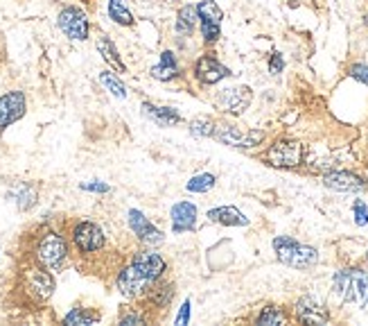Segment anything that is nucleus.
I'll return each mask as SVG.
<instances>
[{
	"mask_svg": "<svg viewBox=\"0 0 368 326\" xmlns=\"http://www.w3.org/2000/svg\"><path fill=\"white\" fill-rule=\"evenodd\" d=\"M81 188H84V190H93V193H109L107 183H100V181H95V183H81Z\"/></svg>",
	"mask_w": 368,
	"mask_h": 326,
	"instance_id": "nucleus-36",
	"label": "nucleus"
},
{
	"mask_svg": "<svg viewBox=\"0 0 368 326\" xmlns=\"http://www.w3.org/2000/svg\"><path fill=\"white\" fill-rule=\"evenodd\" d=\"M253 93L249 86H233V89H224L222 93L217 96V105L229 111L233 116H240L244 109L251 105Z\"/></svg>",
	"mask_w": 368,
	"mask_h": 326,
	"instance_id": "nucleus-11",
	"label": "nucleus"
},
{
	"mask_svg": "<svg viewBox=\"0 0 368 326\" xmlns=\"http://www.w3.org/2000/svg\"><path fill=\"white\" fill-rule=\"evenodd\" d=\"M353 211H355V222L360 224V227L368 224V207H366V204H364L362 200H357V202H355Z\"/></svg>",
	"mask_w": 368,
	"mask_h": 326,
	"instance_id": "nucleus-31",
	"label": "nucleus"
},
{
	"mask_svg": "<svg viewBox=\"0 0 368 326\" xmlns=\"http://www.w3.org/2000/svg\"><path fill=\"white\" fill-rule=\"evenodd\" d=\"M212 138H217L219 143H224V145H231V148H255L260 145V143L264 141V131L260 129H240L235 125H219L214 127L212 131Z\"/></svg>",
	"mask_w": 368,
	"mask_h": 326,
	"instance_id": "nucleus-8",
	"label": "nucleus"
},
{
	"mask_svg": "<svg viewBox=\"0 0 368 326\" xmlns=\"http://www.w3.org/2000/svg\"><path fill=\"white\" fill-rule=\"evenodd\" d=\"M282 68H285L282 55H280V53H273V55H271V59H269V70H271V75H278V73H282Z\"/></svg>",
	"mask_w": 368,
	"mask_h": 326,
	"instance_id": "nucleus-33",
	"label": "nucleus"
},
{
	"mask_svg": "<svg viewBox=\"0 0 368 326\" xmlns=\"http://www.w3.org/2000/svg\"><path fill=\"white\" fill-rule=\"evenodd\" d=\"M20 283L23 290L32 297L34 301H48L55 292V277L48 268H43L41 263H29L20 270Z\"/></svg>",
	"mask_w": 368,
	"mask_h": 326,
	"instance_id": "nucleus-4",
	"label": "nucleus"
},
{
	"mask_svg": "<svg viewBox=\"0 0 368 326\" xmlns=\"http://www.w3.org/2000/svg\"><path fill=\"white\" fill-rule=\"evenodd\" d=\"M25 116V96L20 91H12L0 98V129L9 127L12 122Z\"/></svg>",
	"mask_w": 368,
	"mask_h": 326,
	"instance_id": "nucleus-12",
	"label": "nucleus"
},
{
	"mask_svg": "<svg viewBox=\"0 0 368 326\" xmlns=\"http://www.w3.org/2000/svg\"><path fill=\"white\" fill-rule=\"evenodd\" d=\"M70 236H73V244H75V249L81 254V256L97 254V252L104 249V244H107L104 231H102V227H97V224L90 222V220L77 222Z\"/></svg>",
	"mask_w": 368,
	"mask_h": 326,
	"instance_id": "nucleus-5",
	"label": "nucleus"
},
{
	"mask_svg": "<svg viewBox=\"0 0 368 326\" xmlns=\"http://www.w3.org/2000/svg\"><path fill=\"white\" fill-rule=\"evenodd\" d=\"M285 320V313L280 308H275V306H267V308H262V313L258 315V322L260 326H269V324H282Z\"/></svg>",
	"mask_w": 368,
	"mask_h": 326,
	"instance_id": "nucleus-29",
	"label": "nucleus"
},
{
	"mask_svg": "<svg viewBox=\"0 0 368 326\" xmlns=\"http://www.w3.org/2000/svg\"><path fill=\"white\" fill-rule=\"evenodd\" d=\"M100 82H102V84H104L116 98H127V86L122 84V82H120L114 73H109V70H104V73H100Z\"/></svg>",
	"mask_w": 368,
	"mask_h": 326,
	"instance_id": "nucleus-28",
	"label": "nucleus"
},
{
	"mask_svg": "<svg viewBox=\"0 0 368 326\" xmlns=\"http://www.w3.org/2000/svg\"><path fill=\"white\" fill-rule=\"evenodd\" d=\"M208 220L224 224V227H247L249 218L244 216L242 211H238L235 207H219V209H212L208 211Z\"/></svg>",
	"mask_w": 368,
	"mask_h": 326,
	"instance_id": "nucleus-20",
	"label": "nucleus"
},
{
	"mask_svg": "<svg viewBox=\"0 0 368 326\" xmlns=\"http://www.w3.org/2000/svg\"><path fill=\"white\" fill-rule=\"evenodd\" d=\"M334 294L343 304H362L368 306V272L364 270H339L332 283Z\"/></svg>",
	"mask_w": 368,
	"mask_h": 326,
	"instance_id": "nucleus-2",
	"label": "nucleus"
},
{
	"mask_svg": "<svg viewBox=\"0 0 368 326\" xmlns=\"http://www.w3.org/2000/svg\"><path fill=\"white\" fill-rule=\"evenodd\" d=\"M142 114L149 120H154L158 127H175L181 122L179 111H175L172 107H154V105H149V102L142 105Z\"/></svg>",
	"mask_w": 368,
	"mask_h": 326,
	"instance_id": "nucleus-19",
	"label": "nucleus"
},
{
	"mask_svg": "<svg viewBox=\"0 0 368 326\" xmlns=\"http://www.w3.org/2000/svg\"><path fill=\"white\" fill-rule=\"evenodd\" d=\"M273 249L278 254V261L289 265L296 270H308L312 265L319 263V252L310 244H301L299 240L287 238V236H278L273 238Z\"/></svg>",
	"mask_w": 368,
	"mask_h": 326,
	"instance_id": "nucleus-3",
	"label": "nucleus"
},
{
	"mask_svg": "<svg viewBox=\"0 0 368 326\" xmlns=\"http://www.w3.org/2000/svg\"><path fill=\"white\" fill-rule=\"evenodd\" d=\"M109 16L116 20V23L120 25H131L134 23V16H131V12L127 9V5L122 3V0H111L109 3Z\"/></svg>",
	"mask_w": 368,
	"mask_h": 326,
	"instance_id": "nucleus-24",
	"label": "nucleus"
},
{
	"mask_svg": "<svg viewBox=\"0 0 368 326\" xmlns=\"http://www.w3.org/2000/svg\"><path fill=\"white\" fill-rule=\"evenodd\" d=\"M97 320H100V315L97 313H90L86 308H73L64 318L66 324H95Z\"/></svg>",
	"mask_w": 368,
	"mask_h": 326,
	"instance_id": "nucleus-27",
	"label": "nucleus"
},
{
	"mask_svg": "<svg viewBox=\"0 0 368 326\" xmlns=\"http://www.w3.org/2000/svg\"><path fill=\"white\" fill-rule=\"evenodd\" d=\"M323 183L336 193H360L366 188V181L362 177H357L355 172H346V170H334V172H328V175H323Z\"/></svg>",
	"mask_w": 368,
	"mask_h": 326,
	"instance_id": "nucleus-15",
	"label": "nucleus"
},
{
	"mask_svg": "<svg viewBox=\"0 0 368 326\" xmlns=\"http://www.w3.org/2000/svg\"><path fill=\"white\" fill-rule=\"evenodd\" d=\"M197 16L201 23V34L206 44H214L219 39V25H222V9L217 7L214 0H201L197 5Z\"/></svg>",
	"mask_w": 368,
	"mask_h": 326,
	"instance_id": "nucleus-9",
	"label": "nucleus"
},
{
	"mask_svg": "<svg viewBox=\"0 0 368 326\" xmlns=\"http://www.w3.org/2000/svg\"><path fill=\"white\" fill-rule=\"evenodd\" d=\"M296 320L303 322V324H325L330 320V315L312 297H303V299H299V304H296Z\"/></svg>",
	"mask_w": 368,
	"mask_h": 326,
	"instance_id": "nucleus-17",
	"label": "nucleus"
},
{
	"mask_svg": "<svg viewBox=\"0 0 368 326\" xmlns=\"http://www.w3.org/2000/svg\"><path fill=\"white\" fill-rule=\"evenodd\" d=\"M151 283H154V281H151L134 261H131L127 268H122L120 274H118V279H116L118 292L122 294V297H127V299L142 297Z\"/></svg>",
	"mask_w": 368,
	"mask_h": 326,
	"instance_id": "nucleus-6",
	"label": "nucleus"
},
{
	"mask_svg": "<svg viewBox=\"0 0 368 326\" xmlns=\"http://www.w3.org/2000/svg\"><path fill=\"white\" fill-rule=\"evenodd\" d=\"M34 261L50 272H61L68 261V242L59 231H43L34 244Z\"/></svg>",
	"mask_w": 368,
	"mask_h": 326,
	"instance_id": "nucleus-1",
	"label": "nucleus"
},
{
	"mask_svg": "<svg viewBox=\"0 0 368 326\" xmlns=\"http://www.w3.org/2000/svg\"><path fill=\"white\" fill-rule=\"evenodd\" d=\"M190 131L194 136H212V131H214V122L206 116H201V118H194L190 122Z\"/></svg>",
	"mask_w": 368,
	"mask_h": 326,
	"instance_id": "nucleus-30",
	"label": "nucleus"
},
{
	"mask_svg": "<svg viewBox=\"0 0 368 326\" xmlns=\"http://www.w3.org/2000/svg\"><path fill=\"white\" fill-rule=\"evenodd\" d=\"M97 50L102 53V57H104V61H107L109 66H114L118 73H127V66L122 64V59H120L118 50L114 46V41H111L107 34H100L97 37Z\"/></svg>",
	"mask_w": 368,
	"mask_h": 326,
	"instance_id": "nucleus-22",
	"label": "nucleus"
},
{
	"mask_svg": "<svg viewBox=\"0 0 368 326\" xmlns=\"http://www.w3.org/2000/svg\"><path fill=\"white\" fill-rule=\"evenodd\" d=\"M214 181H217V179H214V175H210V172H203V175L192 177L186 188L190 193H208V190L214 188Z\"/></svg>",
	"mask_w": 368,
	"mask_h": 326,
	"instance_id": "nucleus-26",
	"label": "nucleus"
},
{
	"mask_svg": "<svg viewBox=\"0 0 368 326\" xmlns=\"http://www.w3.org/2000/svg\"><path fill=\"white\" fill-rule=\"evenodd\" d=\"M131 261H134L151 281H158V279L163 277V272L168 270L165 259H163L161 254H156V252H145V249H140V252L134 254V259H131Z\"/></svg>",
	"mask_w": 368,
	"mask_h": 326,
	"instance_id": "nucleus-16",
	"label": "nucleus"
},
{
	"mask_svg": "<svg viewBox=\"0 0 368 326\" xmlns=\"http://www.w3.org/2000/svg\"><path fill=\"white\" fill-rule=\"evenodd\" d=\"M129 227H131V231L136 233L138 240H140L142 244H161V242H163V231L156 229L154 224H151V222H149L145 216H142L140 211H136V209L129 211Z\"/></svg>",
	"mask_w": 368,
	"mask_h": 326,
	"instance_id": "nucleus-14",
	"label": "nucleus"
},
{
	"mask_svg": "<svg viewBox=\"0 0 368 326\" xmlns=\"http://www.w3.org/2000/svg\"><path fill=\"white\" fill-rule=\"evenodd\" d=\"M120 324H145V318L140 313H122Z\"/></svg>",
	"mask_w": 368,
	"mask_h": 326,
	"instance_id": "nucleus-34",
	"label": "nucleus"
},
{
	"mask_svg": "<svg viewBox=\"0 0 368 326\" xmlns=\"http://www.w3.org/2000/svg\"><path fill=\"white\" fill-rule=\"evenodd\" d=\"M289 3H292V5H296V3H299V0H289Z\"/></svg>",
	"mask_w": 368,
	"mask_h": 326,
	"instance_id": "nucleus-37",
	"label": "nucleus"
},
{
	"mask_svg": "<svg viewBox=\"0 0 368 326\" xmlns=\"http://www.w3.org/2000/svg\"><path fill=\"white\" fill-rule=\"evenodd\" d=\"M229 75H231V70L210 55H203L197 61V66H194V77H197L201 84H208V86L217 84V82H222Z\"/></svg>",
	"mask_w": 368,
	"mask_h": 326,
	"instance_id": "nucleus-13",
	"label": "nucleus"
},
{
	"mask_svg": "<svg viewBox=\"0 0 368 326\" xmlns=\"http://www.w3.org/2000/svg\"><path fill=\"white\" fill-rule=\"evenodd\" d=\"M14 197H16L18 209L27 211L36 204V188H32L29 183H23V186H18V190L14 193Z\"/></svg>",
	"mask_w": 368,
	"mask_h": 326,
	"instance_id": "nucleus-25",
	"label": "nucleus"
},
{
	"mask_svg": "<svg viewBox=\"0 0 368 326\" xmlns=\"http://www.w3.org/2000/svg\"><path fill=\"white\" fill-rule=\"evenodd\" d=\"M59 27L68 39L84 41L88 39V18L79 7H66L59 14Z\"/></svg>",
	"mask_w": 368,
	"mask_h": 326,
	"instance_id": "nucleus-10",
	"label": "nucleus"
},
{
	"mask_svg": "<svg viewBox=\"0 0 368 326\" xmlns=\"http://www.w3.org/2000/svg\"><path fill=\"white\" fill-rule=\"evenodd\" d=\"M197 7L186 5L179 9V18H177V32L179 34H192L194 25H197Z\"/></svg>",
	"mask_w": 368,
	"mask_h": 326,
	"instance_id": "nucleus-23",
	"label": "nucleus"
},
{
	"mask_svg": "<svg viewBox=\"0 0 368 326\" xmlns=\"http://www.w3.org/2000/svg\"><path fill=\"white\" fill-rule=\"evenodd\" d=\"M350 75H353L355 79H360L362 84L368 86V66H364V64H355V66L350 68Z\"/></svg>",
	"mask_w": 368,
	"mask_h": 326,
	"instance_id": "nucleus-32",
	"label": "nucleus"
},
{
	"mask_svg": "<svg viewBox=\"0 0 368 326\" xmlns=\"http://www.w3.org/2000/svg\"><path fill=\"white\" fill-rule=\"evenodd\" d=\"M188 322H190V299L183 301L181 313H179V318H177V324H188Z\"/></svg>",
	"mask_w": 368,
	"mask_h": 326,
	"instance_id": "nucleus-35",
	"label": "nucleus"
},
{
	"mask_svg": "<svg viewBox=\"0 0 368 326\" xmlns=\"http://www.w3.org/2000/svg\"><path fill=\"white\" fill-rule=\"evenodd\" d=\"M267 163L273 168H299L303 163V145L299 141H275L267 152Z\"/></svg>",
	"mask_w": 368,
	"mask_h": 326,
	"instance_id": "nucleus-7",
	"label": "nucleus"
},
{
	"mask_svg": "<svg viewBox=\"0 0 368 326\" xmlns=\"http://www.w3.org/2000/svg\"><path fill=\"white\" fill-rule=\"evenodd\" d=\"M179 75V64H177V57L172 50H165V53L161 55V61L151 68V77L154 79H161V82H168L172 77Z\"/></svg>",
	"mask_w": 368,
	"mask_h": 326,
	"instance_id": "nucleus-21",
	"label": "nucleus"
},
{
	"mask_svg": "<svg viewBox=\"0 0 368 326\" xmlns=\"http://www.w3.org/2000/svg\"><path fill=\"white\" fill-rule=\"evenodd\" d=\"M172 229L177 233L183 231H192L194 224H197V207L192 202H179L172 207Z\"/></svg>",
	"mask_w": 368,
	"mask_h": 326,
	"instance_id": "nucleus-18",
	"label": "nucleus"
}]
</instances>
